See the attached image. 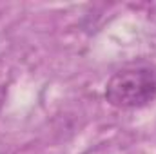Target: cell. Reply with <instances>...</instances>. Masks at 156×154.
Instances as JSON below:
<instances>
[{
	"label": "cell",
	"mask_w": 156,
	"mask_h": 154,
	"mask_svg": "<svg viewBox=\"0 0 156 154\" xmlns=\"http://www.w3.org/2000/svg\"><path fill=\"white\" fill-rule=\"evenodd\" d=\"M156 98V73L149 67L123 69L105 85V100L118 109H138Z\"/></svg>",
	"instance_id": "cell-1"
}]
</instances>
